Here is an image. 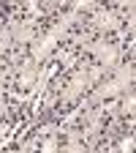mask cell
<instances>
[{"instance_id":"d6986e66","label":"cell","mask_w":136,"mask_h":153,"mask_svg":"<svg viewBox=\"0 0 136 153\" xmlns=\"http://www.w3.org/2000/svg\"><path fill=\"white\" fill-rule=\"evenodd\" d=\"M6 115H8V107H6L3 101H0V118H6Z\"/></svg>"},{"instance_id":"2e32d148","label":"cell","mask_w":136,"mask_h":153,"mask_svg":"<svg viewBox=\"0 0 136 153\" xmlns=\"http://www.w3.org/2000/svg\"><path fill=\"white\" fill-rule=\"evenodd\" d=\"M117 6H123V8H128V14L133 16V0H114Z\"/></svg>"},{"instance_id":"52a82bcc","label":"cell","mask_w":136,"mask_h":153,"mask_svg":"<svg viewBox=\"0 0 136 153\" xmlns=\"http://www.w3.org/2000/svg\"><path fill=\"white\" fill-rule=\"evenodd\" d=\"M90 22H93L95 30H104V33H106V30H120V19H117V14H114V11H106V8H98V11L93 14Z\"/></svg>"},{"instance_id":"9c48e42d","label":"cell","mask_w":136,"mask_h":153,"mask_svg":"<svg viewBox=\"0 0 136 153\" xmlns=\"http://www.w3.org/2000/svg\"><path fill=\"white\" fill-rule=\"evenodd\" d=\"M65 137H68V142H65V153H85L87 150V145H85V137H82V131L79 128H68L65 131Z\"/></svg>"},{"instance_id":"ffe728a7","label":"cell","mask_w":136,"mask_h":153,"mask_svg":"<svg viewBox=\"0 0 136 153\" xmlns=\"http://www.w3.org/2000/svg\"><path fill=\"white\" fill-rule=\"evenodd\" d=\"M44 3H52V0H44Z\"/></svg>"},{"instance_id":"30bf717a","label":"cell","mask_w":136,"mask_h":153,"mask_svg":"<svg viewBox=\"0 0 136 153\" xmlns=\"http://www.w3.org/2000/svg\"><path fill=\"white\" fill-rule=\"evenodd\" d=\"M125 96H123V107H120V112H125V115H133V90L128 88V90H123Z\"/></svg>"},{"instance_id":"3957f363","label":"cell","mask_w":136,"mask_h":153,"mask_svg":"<svg viewBox=\"0 0 136 153\" xmlns=\"http://www.w3.org/2000/svg\"><path fill=\"white\" fill-rule=\"evenodd\" d=\"M101 74H106L104 66H95V68H79V71H76L71 79H68L65 90L60 93V101H63V104H74L87 88H93L95 82L101 79Z\"/></svg>"},{"instance_id":"ba28073f","label":"cell","mask_w":136,"mask_h":153,"mask_svg":"<svg viewBox=\"0 0 136 153\" xmlns=\"http://www.w3.org/2000/svg\"><path fill=\"white\" fill-rule=\"evenodd\" d=\"M35 76H38V63L33 60V57H27V60L22 63V68H19V88H33Z\"/></svg>"},{"instance_id":"277c9868","label":"cell","mask_w":136,"mask_h":153,"mask_svg":"<svg viewBox=\"0 0 136 153\" xmlns=\"http://www.w3.org/2000/svg\"><path fill=\"white\" fill-rule=\"evenodd\" d=\"M85 49L98 60V66H104L106 71L109 68H117V63H120V55H123V49H120V44H112V41H104V38H98V41H87L85 44Z\"/></svg>"},{"instance_id":"5bb4252c","label":"cell","mask_w":136,"mask_h":153,"mask_svg":"<svg viewBox=\"0 0 136 153\" xmlns=\"http://www.w3.org/2000/svg\"><path fill=\"white\" fill-rule=\"evenodd\" d=\"M38 148V140H27L25 145H19V150H22V153H27V150H35Z\"/></svg>"},{"instance_id":"7a4b0ae2","label":"cell","mask_w":136,"mask_h":153,"mask_svg":"<svg viewBox=\"0 0 136 153\" xmlns=\"http://www.w3.org/2000/svg\"><path fill=\"white\" fill-rule=\"evenodd\" d=\"M79 22H82V14H79V11H74V8H71L68 14H63V16H60V22H57L54 27H49V30H46V33L38 38L35 44H33L30 57H33L35 63H44L46 57L54 52V47L60 44V38H63V36H68V30H71L74 25H79Z\"/></svg>"},{"instance_id":"e0dca14e","label":"cell","mask_w":136,"mask_h":153,"mask_svg":"<svg viewBox=\"0 0 136 153\" xmlns=\"http://www.w3.org/2000/svg\"><path fill=\"white\" fill-rule=\"evenodd\" d=\"M8 74H11V66H3V68H0V88H3V82L8 79Z\"/></svg>"},{"instance_id":"8992f818","label":"cell","mask_w":136,"mask_h":153,"mask_svg":"<svg viewBox=\"0 0 136 153\" xmlns=\"http://www.w3.org/2000/svg\"><path fill=\"white\" fill-rule=\"evenodd\" d=\"M8 30H11V41L14 44H30L33 38H35V22L33 19H25V22H11L8 25Z\"/></svg>"},{"instance_id":"8fae6325","label":"cell","mask_w":136,"mask_h":153,"mask_svg":"<svg viewBox=\"0 0 136 153\" xmlns=\"http://www.w3.org/2000/svg\"><path fill=\"white\" fill-rule=\"evenodd\" d=\"M95 3H98V0H74V6H71V8L82 14V11H90V8H93Z\"/></svg>"},{"instance_id":"9a60e30c","label":"cell","mask_w":136,"mask_h":153,"mask_svg":"<svg viewBox=\"0 0 136 153\" xmlns=\"http://www.w3.org/2000/svg\"><path fill=\"white\" fill-rule=\"evenodd\" d=\"M120 150H133V137H131V134L125 140H120Z\"/></svg>"},{"instance_id":"6da1fadb","label":"cell","mask_w":136,"mask_h":153,"mask_svg":"<svg viewBox=\"0 0 136 153\" xmlns=\"http://www.w3.org/2000/svg\"><path fill=\"white\" fill-rule=\"evenodd\" d=\"M131 82H133V66H117V71H114V76H112V79L101 82L98 88H95V90L90 93V99H85V101L79 104V109H74V112L68 115V118H65V123H68V120H74L76 115H82L87 107H93V104H101V101L112 99V96H120L123 90H128V88H131Z\"/></svg>"},{"instance_id":"5b68a950","label":"cell","mask_w":136,"mask_h":153,"mask_svg":"<svg viewBox=\"0 0 136 153\" xmlns=\"http://www.w3.org/2000/svg\"><path fill=\"white\" fill-rule=\"evenodd\" d=\"M101 123H104V107H87L85 109V128H82V137H85V145L87 150H93L98 145V137H101Z\"/></svg>"},{"instance_id":"ac0fdd59","label":"cell","mask_w":136,"mask_h":153,"mask_svg":"<svg viewBox=\"0 0 136 153\" xmlns=\"http://www.w3.org/2000/svg\"><path fill=\"white\" fill-rule=\"evenodd\" d=\"M27 6H30L33 14H38V0H27Z\"/></svg>"},{"instance_id":"4fadbf2b","label":"cell","mask_w":136,"mask_h":153,"mask_svg":"<svg viewBox=\"0 0 136 153\" xmlns=\"http://www.w3.org/2000/svg\"><path fill=\"white\" fill-rule=\"evenodd\" d=\"M57 148H60V145H57V137H54V134H52V137H49V140L41 145V150H44V153H54Z\"/></svg>"},{"instance_id":"7c38bea8","label":"cell","mask_w":136,"mask_h":153,"mask_svg":"<svg viewBox=\"0 0 136 153\" xmlns=\"http://www.w3.org/2000/svg\"><path fill=\"white\" fill-rule=\"evenodd\" d=\"M8 47H11V30H8V27H3V33H0V55H3Z\"/></svg>"}]
</instances>
